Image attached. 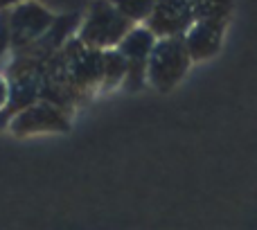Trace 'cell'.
<instances>
[{
	"label": "cell",
	"instance_id": "cell-8",
	"mask_svg": "<svg viewBox=\"0 0 257 230\" xmlns=\"http://www.w3.org/2000/svg\"><path fill=\"white\" fill-rule=\"evenodd\" d=\"M117 12L122 14L128 21H136V18H145L154 12V5L151 3H120Z\"/></svg>",
	"mask_w": 257,
	"mask_h": 230
},
{
	"label": "cell",
	"instance_id": "cell-7",
	"mask_svg": "<svg viewBox=\"0 0 257 230\" xmlns=\"http://www.w3.org/2000/svg\"><path fill=\"white\" fill-rule=\"evenodd\" d=\"M102 77L108 81V84H117L126 77V59L117 52H106L102 57Z\"/></svg>",
	"mask_w": 257,
	"mask_h": 230
},
{
	"label": "cell",
	"instance_id": "cell-4",
	"mask_svg": "<svg viewBox=\"0 0 257 230\" xmlns=\"http://www.w3.org/2000/svg\"><path fill=\"white\" fill-rule=\"evenodd\" d=\"M194 7L181 3H167V5H156L151 12V34H165L172 39L178 30H185L187 23L192 21Z\"/></svg>",
	"mask_w": 257,
	"mask_h": 230
},
{
	"label": "cell",
	"instance_id": "cell-3",
	"mask_svg": "<svg viewBox=\"0 0 257 230\" xmlns=\"http://www.w3.org/2000/svg\"><path fill=\"white\" fill-rule=\"evenodd\" d=\"M12 129L16 136H27V133L36 131H66L68 122L57 108L48 106V104H36V106L25 108L18 113L12 122Z\"/></svg>",
	"mask_w": 257,
	"mask_h": 230
},
{
	"label": "cell",
	"instance_id": "cell-5",
	"mask_svg": "<svg viewBox=\"0 0 257 230\" xmlns=\"http://www.w3.org/2000/svg\"><path fill=\"white\" fill-rule=\"evenodd\" d=\"M190 59H208L221 45V23L219 21H201L190 30L185 39Z\"/></svg>",
	"mask_w": 257,
	"mask_h": 230
},
{
	"label": "cell",
	"instance_id": "cell-2",
	"mask_svg": "<svg viewBox=\"0 0 257 230\" xmlns=\"http://www.w3.org/2000/svg\"><path fill=\"white\" fill-rule=\"evenodd\" d=\"M128 32H131L128 18H124L113 7L97 5L81 27V43H86L88 48H106L113 43H122Z\"/></svg>",
	"mask_w": 257,
	"mask_h": 230
},
{
	"label": "cell",
	"instance_id": "cell-6",
	"mask_svg": "<svg viewBox=\"0 0 257 230\" xmlns=\"http://www.w3.org/2000/svg\"><path fill=\"white\" fill-rule=\"evenodd\" d=\"M48 25H50V16L43 9L36 7V5H25V7H21L12 21L14 32H21V39H34V36L41 34Z\"/></svg>",
	"mask_w": 257,
	"mask_h": 230
},
{
	"label": "cell",
	"instance_id": "cell-9",
	"mask_svg": "<svg viewBox=\"0 0 257 230\" xmlns=\"http://www.w3.org/2000/svg\"><path fill=\"white\" fill-rule=\"evenodd\" d=\"M7 97H9V88H7V81L0 77V106H3L5 102H7Z\"/></svg>",
	"mask_w": 257,
	"mask_h": 230
},
{
	"label": "cell",
	"instance_id": "cell-1",
	"mask_svg": "<svg viewBox=\"0 0 257 230\" xmlns=\"http://www.w3.org/2000/svg\"><path fill=\"white\" fill-rule=\"evenodd\" d=\"M187 66H190V52H187L185 41L172 36L154 45L151 57L147 61V72H149L151 84H156L160 90H167L185 75Z\"/></svg>",
	"mask_w": 257,
	"mask_h": 230
}]
</instances>
